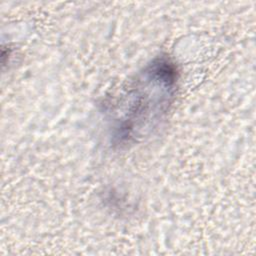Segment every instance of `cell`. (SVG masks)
I'll return each instance as SVG.
<instances>
[{"label":"cell","instance_id":"cell-1","mask_svg":"<svg viewBox=\"0 0 256 256\" xmlns=\"http://www.w3.org/2000/svg\"><path fill=\"white\" fill-rule=\"evenodd\" d=\"M177 73L165 58L152 61L130 85L117 119L115 138L120 144L147 135L167 112L175 91Z\"/></svg>","mask_w":256,"mask_h":256}]
</instances>
